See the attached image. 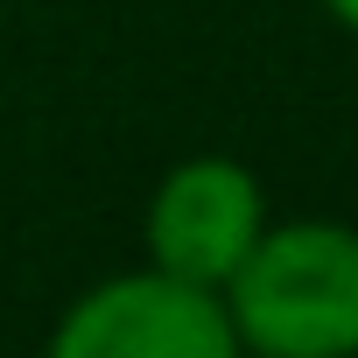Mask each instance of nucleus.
I'll return each instance as SVG.
<instances>
[{
    "mask_svg": "<svg viewBox=\"0 0 358 358\" xmlns=\"http://www.w3.org/2000/svg\"><path fill=\"white\" fill-rule=\"evenodd\" d=\"M260 232H267V183L239 155L169 162L141 211V253L204 288H225Z\"/></svg>",
    "mask_w": 358,
    "mask_h": 358,
    "instance_id": "obj_3",
    "label": "nucleus"
},
{
    "mask_svg": "<svg viewBox=\"0 0 358 358\" xmlns=\"http://www.w3.org/2000/svg\"><path fill=\"white\" fill-rule=\"evenodd\" d=\"M316 8H323V15H330L344 36H358V0H316Z\"/></svg>",
    "mask_w": 358,
    "mask_h": 358,
    "instance_id": "obj_4",
    "label": "nucleus"
},
{
    "mask_svg": "<svg viewBox=\"0 0 358 358\" xmlns=\"http://www.w3.org/2000/svg\"><path fill=\"white\" fill-rule=\"evenodd\" d=\"M239 351L253 358H351L358 351V225L267 218L253 253L218 288Z\"/></svg>",
    "mask_w": 358,
    "mask_h": 358,
    "instance_id": "obj_1",
    "label": "nucleus"
},
{
    "mask_svg": "<svg viewBox=\"0 0 358 358\" xmlns=\"http://www.w3.org/2000/svg\"><path fill=\"white\" fill-rule=\"evenodd\" d=\"M57 358H239L225 295L155 260L78 288L50 323Z\"/></svg>",
    "mask_w": 358,
    "mask_h": 358,
    "instance_id": "obj_2",
    "label": "nucleus"
}]
</instances>
